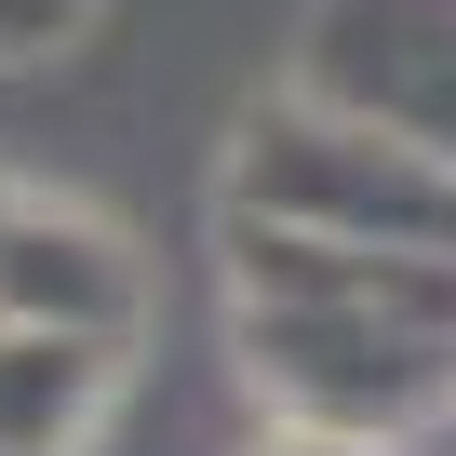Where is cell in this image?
Segmentation results:
<instances>
[{
    "label": "cell",
    "mask_w": 456,
    "mask_h": 456,
    "mask_svg": "<svg viewBox=\"0 0 456 456\" xmlns=\"http://www.w3.org/2000/svg\"><path fill=\"white\" fill-rule=\"evenodd\" d=\"M94 28V0H0V68H41Z\"/></svg>",
    "instance_id": "obj_6"
},
{
    "label": "cell",
    "mask_w": 456,
    "mask_h": 456,
    "mask_svg": "<svg viewBox=\"0 0 456 456\" xmlns=\"http://www.w3.org/2000/svg\"><path fill=\"white\" fill-rule=\"evenodd\" d=\"M0 322H68V336H148V256L134 228L81 188H28L0 201Z\"/></svg>",
    "instance_id": "obj_4"
},
{
    "label": "cell",
    "mask_w": 456,
    "mask_h": 456,
    "mask_svg": "<svg viewBox=\"0 0 456 456\" xmlns=\"http://www.w3.org/2000/svg\"><path fill=\"white\" fill-rule=\"evenodd\" d=\"M282 81L456 161V0H309Z\"/></svg>",
    "instance_id": "obj_3"
},
{
    "label": "cell",
    "mask_w": 456,
    "mask_h": 456,
    "mask_svg": "<svg viewBox=\"0 0 456 456\" xmlns=\"http://www.w3.org/2000/svg\"><path fill=\"white\" fill-rule=\"evenodd\" d=\"M215 215H269V228H322V242H443L456 256V161L269 81L215 148Z\"/></svg>",
    "instance_id": "obj_2"
},
{
    "label": "cell",
    "mask_w": 456,
    "mask_h": 456,
    "mask_svg": "<svg viewBox=\"0 0 456 456\" xmlns=\"http://www.w3.org/2000/svg\"><path fill=\"white\" fill-rule=\"evenodd\" d=\"M242 456H403V443H349V429H282V416H269Z\"/></svg>",
    "instance_id": "obj_7"
},
{
    "label": "cell",
    "mask_w": 456,
    "mask_h": 456,
    "mask_svg": "<svg viewBox=\"0 0 456 456\" xmlns=\"http://www.w3.org/2000/svg\"><path fill=\"white\" fill-rule=\"evenodd\" d=\"M0 201H14V175H0Z\"/></svg>",
    "instance_id": "obj_8"
},
{
    "label": "cell",
    "mask_w": 456,
    "mask_h": 456,
    "mask_svg": "<svg viewBox=\"0 0 456 456\" xmlns=\"http://www.w3.org/2000/svg\"><path fill=\"white\" fill-rule=\"evenodd\" d=\"M134 349L68 322H0V456H94L121 416Z\"/></svg>",
    "instance_id": "obj_5"
},
{
    "label": "cell",
    "mask_w": 456,
    "mask_h": 456,
    "mask_svg": "<svg viewBox=\"0 0 456 456\" xmlns=\"http://www.w3.org/2000/svg\"><path fill=\"white\" fill-rule=\"evenodd\" d=\"M228 256V362L256 416L416 443L456 416V256L443 242H322V228L215 215Z\"/></svg>",
    "instance_id": "obj_1"
}]
</instances>
